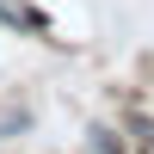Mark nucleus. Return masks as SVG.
Returning a JSON list of instances; mask_svg holds the SVG:
<instances>
[{
    "instance_id": "nucleus-2",
    "label": "nucleus",
    "mask_w": 154,
    "mask_h": 154,
    "mask_svg": "<svg viewBox=\"0 0 154 154\" xmlns=\"http://www.w3.org/2000/svg\"><path fill=\"white\" fill-rule=\"evenodd\" d=\"M93 148L99 154H123V142H111V130H93Z\"/></svg>"
},
{
    "instance_id": "nucleus-1",
    "label": "nucleus",
    "mask_w": 154,
    "mask_h": 154,
    "mask_svg": "<svg viewBox=\"0 0 154 154\" xmlns=\"http://www.w3.org/2000/svg\"><path fill=\"white\" fill-rule=\"evenodd\" d=\"M0 19H6V25H25V31H49V19H43V12L19 6V0H0Z\"/></svg>"
}]
</instances>
